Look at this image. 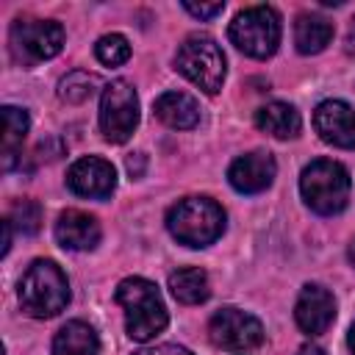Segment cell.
<instances>
[{
  "label": "cell",
  "mask_w": 355,
  "mask_h": 355,
  "mask_svg": "<svg viewBox=\"0 0 355 355\" xmlns=\"http://www.w3.org/2000/svg\"><path fill=\"white\" fill-rule=\"evenodd\" d=\"M19 302L22 311L36 319H50L61 313L69 302V283L61 266L47 258L33 261L19 280Z\"/></svg>",
  "instance_id": "3"
},
{
  "label": "cell",
  "mask_w": 355,
  "mask_h": 355,
  "mask_svg": "<svg viewBox=\"0 0 355 355\" xmlns=\"http://www.w3.org/2000/svg\"><path fill=\"white\" fill-rule=\"evenodd\" d=\"M11 250V222L3 219V255Z\"/></svg>",
  "instance_id": "27"
},
{
  "label": "cell",
  "mask_w": 355,
  "mask_h": 355,
  "mask_svg": "<svg viewBox=\"0 0 355 355\" xmlns=\"http://www.w3.org/2000/svg\"><path fill=\"white\" fill-rule=\"evenodd\" d=\"M230 42L250 58H269L280 44V14L272 6H250L230 22Z\"/></svg>",
  "instance_id": "6"
},
{
  "label": "cell",
  "mask_w": 355,
  "mask_h": 355,
  "mask_svg": "<svg viewBox=\"0 0 355 355\" xmlns=\"http://www.w3.org/2000/svg\"><path fill=\"white\" fill-rule=\"evenodd\" d=\"M183 8L191 14V17H197V19H211V17H216V14H222L225 11V3H183Z\"/></svg>",
  "instance_id": "24"
},
{
  "label": "cell",
  "mask_w": 355,
  "mask_h": 355,
  "mask_svg": "<svg viewBox=\"0 0 355 355\" xmlns=\"http://www.w3.org/2000/svg\"><path fill=\"white\" fill-rule=\"evenodd\" d=\"M139 125V94L128 80H111L100 97V130L108 141L122 144Z\"/></svg>",
  "instance_id": "8"
},
{
  "label": "cell",
  "mask_w": 355,
  "mask_h": 355,
  "mask_svg": "<svg viewBox=\"0 0 355 355\" xmlns=\"http://www.w3.org/2000/svg\"><path fill=\"white\" fill-rule=\"evenodd\" d=\"M294 319H297L300 330L308 333V336L324 333L333 324V319H336V300H333V294L324 286H319V283H308L300 291V297H297Z\"/></svg>",
  "instance_id": "12"
},
{
  "label": "cell",
  "mask_w": 355,
  "mask_h": 355,
  "mask_svg": "<svg viewBox=\"0 0 355 355\" xmlns=\"http://www.w3.org/2000/svg\"><path fill=\"white\" fill-rule=\"evenodd\" d=\"M297 355H324V352H322L316 344H305V347H300V352H297Z\"/></svg>",
  "instance_id": "29"
},
{
  "label": "cell",
  "mask_w": 355,
  "mask_h": 355,
  "mask_svg": "<svg viewBox=\"0 0 355 355\" xmlns=\"http://www.w3.org/2000/svg\"><path fill=\"white\" fill-rule=\"evenodd\" d=\"M349 263L355 266V239H352V244H349Z\"/></svg>",
  "instance_id": "31"
},
{
  "label": "cell",
  "mask_w": 355,
  "mask_h": 355,
  "mask_svg": "<svg viewBox=\"0 0 355 355\" xmlns=\"http://www.w3.org/2000/svg\"><path fill=\"white\" fill-rule=\"evenodd\" d=\"M133 355H191L186 347H178V344H158V347H147V349H139Z\"/></svg>",
  "instance_id": "25"
},
{
  "label": "cell",
  "mask_w": 355,
  "mask_h": 355,
  "mask_svg": "<svg viewBox=\"0 0 355 355\" xmlns=\"http://www.w3.org/2000/svg\"><path fill=\"white\" fill-rule=\"evenodd\" d=\"M67 186L78 194V197H89V200H105L114 194L116 189V169L111 161L97 158V155H86L80 161H75L67 172Z\"/></svg>",
  "instance_id": "10"
},
{
  "label": "cell",
  "mask_w": 355,
  "mask_h": 355,
  "mask_svg": "<svg viewBox=\"0 0 355 355\" xmlns=\"http://www.w3.org/2000/svg\"><path fill=\"white\" fill-rule=\"evenodd\" d=\"M313 128L322 141L341 150H355V108L344 100L319 103L313 111Z\"/></svg>",
  "instance_id": "11"
},
{
  "label": "cell",
  "mask_w": 355,
  "mask_h": 355,
  "mask_svg": "<svg viewBox=\"0 0 355 355\" xmlns=\"http://www.w3.org/2000/svg\"><path fill=\"white\" fill-rule=\"evenodd\" d=\"M208 336L222 349L247 352V349H255L263 341V324L252 313L227 305V308H222V311H216L211 316Z\"/></svg>",
  "instance_id": "9"
},
{
  "label": "cell",
  "mask_w": 355,
  "mask_h": 355,
  "mask_svg": "<svg viewBox=\"0 0 355 355\" xmlns=\"http://www.w3.org/2000/svg\"><path fill=\"white\" fill-rule=\"evenodd\" d=\"M255 125L275 139H294L302 128L300 111L288 103H266L255 111Z\"/></svg>",
  "instance_id": "16"
},
{
  "label": "cell",
  "mask_w": 355,
  "mask_h": 355,
  "mask_svg": "<svg viewBox=\"0 0 355 355\" xmlns=\"http://www.w3.org/2000/svg\"><path fill=\"white\" fill-rule=\"evenodd\" d=\"M275 172H277V164L272 158V153H263V150H252L247 155H239L230 169H227V180L236 191L241 194H258L263 189L272 186L275 180Z\"/></svg>",
  "instance_id": "13"
},
{
  "label": "cell",
  "mask_w": 355,
  "mask_h": 355,
  "mask_svg": "<svg viewBox=\"0 0 355 355\" xmlns=\"http://www.w3.org/2000/svg\"><path fill=\"white\" fill-rule=\"evenodd\" d=\"M8 44H11V55L19 64L33 67V64L47 61V58L61 53V47H64V28L55 19L19 17L11 25Z\"/></svg>",
  "instance_id": "7"
},
{
  "label": "cell",
  "mask_w": 355,
  "mask_h": 355,
  "mask_svg": "<svg viewBox=\"0 0 355 355\" xmlns=\"http://www.w3.org/2000/svg\"><path fill=\"white\" fill-rule=\"evenodd\" d=\"M333 39V22L322 14H300L294 22V44L302 55L322 53Z\"/></svg>",
  "instance_id": "18"
},
{
  "label": "cell",
  "mask_w": 355,
  "mask_h": 355,
  "mask_svg": "<svg viewBox=\"0 0 355 355\" xmlns=\"http://www.w3.org/2000/svg\"><path fill=\"white\" fill-rule=\"evenodd\" d=\"M347 341H349V349H352V355H355V324L349 327V338H347Z\"/></svg>",
  "instance_id": "30"
},
{
  "label": "cell",
  "mask_w": 355,
  "mask_h": 355,
  "mask_svg": "<svg viewBox=\"0 0 355 355\" xmlns=\"http://www.w3.org/2000/svg\"><path fill=\"white\" fill-rule=\"evenodd\" d=\"M169 291L178 302L183 305H200L208 300L211 286H208V275L197 266H186L169 275Z\"/></svg>",
  "instance_id": "19"
},
{
  "label": "cell",
  "mask_w": 355,
  "mask_h": 355,
  "mask_svg": "<svg viewBox=\"0 0 355 355\" xmlns=\"http://www.w3.org/2000/svg\"><path fill=\"white\" fill-rule=\"evenodd\" d=\"M300 191L311 211L322 216L341 214L349 202V172L333 158H316L302 169Z\"/></svg>",
  "instance_id": "4"
},
{
  "label": "cell",
  "mask_w": 355,
  "mask_h": 355,
  "mask_svg": "<svg viewBox=\"0 0 355 355\" xmlns=\"http://www.w3.org/2000/svg\"><path fill=\"white\" fill-rule=\"evenodd\" d=\"M116 302L125 308V327L133 341L155 338L169 322L166 305H164L155 283H150L144 277H125L116 286Z\"/></svg>",
  "instance_id": "1"
},
{
  "label": "cell",
  "mask_w": 355,
  "mask_h": 355,
  "mask_svg": "<svg viewBox=\"0 0 355 355\" xmlns=\"http://www.w3.org/2000/svg\"><path fill=\"white\" fill-rule=\"evenodd\" d=\"M55 239L67 250H78V252L94 250L100 241V222L86 211L69 208L55 222Z\"/></svg>",
  "instance_id": "14"
},
{
  "label": "cell",
  "mask_w": 355,
  "mask_h": 355,
  "mask_svg": "<svg viewBox=\"0 0 355 355\" xmlns=\"http://www.w3.org/2000/svg\"><path fill=\"white\" fill-rule=\"evenodd\" d=\"M344 44H347V53H352V55H355V19L349 22V31H347Z\"/></svg>",
  "instance_id": "28"
},
{
  "label": "cell",
  "mask_w": 355,
  "mask_h": 355,
  "mask_svg": "<svg viewBox=\"0 0 355 355\" xmlns=\"http://www.w3.org/2000/svg\"><path fill=\"white\" fill-rule=\"evenodd\" d=\"M175 67L205 94H216L225 83V53L208 33H191L175 53Z\"/></svg>",
  "instance_id": "5"
},
{
  "label": "cell",
  "mask_w": 355,
  "mask_h": 355,
  "mask_svg": "<svg viewBox=\"0 0 355 355\" xmlns=\"http://www.w3.org/2000/svg\"><path fill=\"white\" fill-rule=\"evenodd\" d=\"M6 219H8L11 227H17L19 233L31 236V233H36L39 225H42V208H39V202H33V200H19V202L11 205V211H8Z\"/></svg>",
  "instance_id": "23"
},
{
  "label": "cell",
  "mask_w": 355,
  "mask_h": 355,
  "mask_svg": "<svg viewBox=\"0 0 355 355\" xmlns=\"http://www.w3.org/2000/svg\"><path fill=\"white\" fill-rule=\"evenodd\" d=\"M155 116L166 128L189 130V128H197V122H200V105L186 92H164L155 100Z\"/></svg>",
  "instance_id": "15"
},
{
  "label": "cell",
  "mask_w": 355,
  "mask_h": 355,
  "mask_svg": "<svg viewBox=\"0 0 355 355\" xmlns=\"http://www.w3.org/2000/svg\"><path fill=\"white\" fill-rule=\"evenodd\" d=\"M97 352H100V338L94 327L80 319L67 322L53 338V355H97Z\"/></svg>",
  "instance_id": "17"
},
{
  "label": "cell",
  "mask_w": 355,
  "mask_h": 355,
  "mask_svg": "<svg viewBox=\"0 0 355 355\" xmlns=\"http://www.w3.org/2000/svg\"><path fill=\"white\" fill-rule=\"evenodd\" d=\"M3 119H6V136H3V166L11 169L14 166V158L25 141V133H28V111L17 108V105H6L3 108Z\"/></svg>",
  "instance_id": "20"
},
{
  "label": "cell",
  "mask_w": 355,
  "mask_h": 355,
  "mask_svg": "<svg viewBox=\"0 0 355 355\" xmlns=\"http://www.w3.org/2000/svg\"><path fill=\"white\" fill-rule=\"evenodd\" d=\"M94 55L105 67H119V64H125L130 58V44H128V39L122 33H105V36L97 39Z\"/></svg>",
  "instance_id": "21"
},
{
  "label": "cell",
  "mask_w": 355,
  "mask_h": 355,
  "mask_svg": "<svg viewBox=\"0 0 355 355\" xmlns=\"http://www.w3.org/2000/svg\"><path fill=\"white\" fill-rule=\"evenodd\" d=\"M94 86H97V78H94V75L75 69V72H69L67 78H61V83H58V97L67 100V103H83L86 97H92Z\"/></svg>",
  "instance_id": "22"
},
{
  "label": "cell",
  "mask_w": 355,
  "mask_h": 355,
  "mask_svg": "<svg viewBox=\"0 0 355 355\" xmlns=\"http://www.w3.org/2000/svg\"><path fill=\"white\" fill-rule=\"evenodd\" d=\"M141 169H144V155H141V153L130 155V158H128V172H130L133 178H139V175H141Z\"/></svg>",
  "instance_id": "26"
},
{
  "label": "cell",
  "mask_w": 355,
  "mask_h": 355,
  "mask_svg": "<svg viewBox=\"0 0 355 355\" xmlns=\"http://www.w3.org/2000/svg\"><path fill=\"white\" fill-rule=\"evenodd\" d=\"M166 230L186 247H208L225 230V211L211 197H183L169 208Z\"/></svg>",
  "instance_id": "2"
}]
</instances>
